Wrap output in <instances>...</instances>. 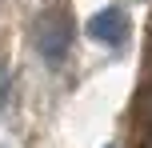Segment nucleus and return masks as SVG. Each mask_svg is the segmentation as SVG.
<instances>
[{
    "mask_svg": "<svg viewBox=\"0 0 152 148\" xmlns=\"http://www.w3.org/2000/svg\"><path fill=\"white\" fill-rule=\"evenodd\" d=\"M32 40H36V52L44 56L48 64H60L64 56H68V44H72V20H68V8H48V12H40Z\"/></svg>",
    "mask_w": 152,
    "mask_h": 148,
    "instance_id": "nucleus-1",
    "label": "nucleus"
},
{
    "mask_svg": "<svg viewBox=\"0 0 152 148\" xmlns=\"http://www.w3.org/2000/svg\"><path fill=\"white\" fill-rule=\"evenodd\" d=\"M148 148H152V144H148Z\"/></svg>",
    "mask_w": 152,
    "mask_h": 148,
    "instance_id": "nucleus-4",
    "label": "nucleus"
},
{
    "mask_svg": "<svg viewBox=\"0 0 152 148\" xmlns=\"http://www.w3.org/2000/svg\"><path fill=\"white\" fill-rule=\"evenodd\" d=\"M84 32H88L96 44H104V48H124L128 36H132V20H128V12H124L120 4H108V8H100L96 16H88Z\"/></svg>",
    "mask_w": 152,
    "mask_h": 148,
    "instance_id": "nucleus-2",
    "label": "nucleus"
},
{
    "mask_svg": "<svg viewBox=\"0 0 152 148\" xmlns=\"http://www.w3.org/2000/svg\"><path fill=\"white\" fill-rule=\"evenodd\" d=\"M8 92H12V76H8V60L0 56V112H4V104H8Z\"/></svg>",
    "mask_w": 152,
    "mask_h": 148,
    "instance_id": "nucleus-3",
    "label": "nucleus"
}]
</instances>
